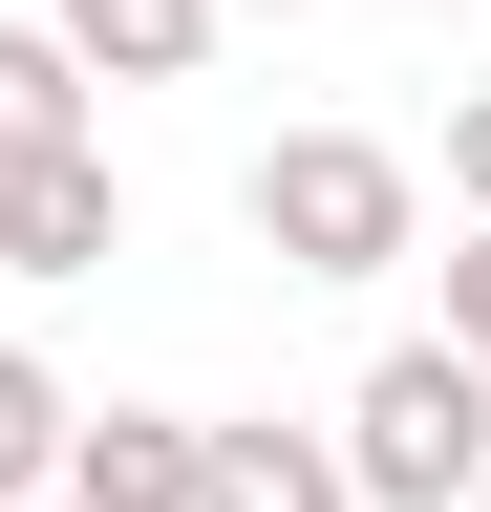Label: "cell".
Returning <instances> with one entry per match:
<instances>
[{"label":"cell","instance_id":"cell-11","mask_svg":"<svg viewBox=\"0 0 491 512\" xmlns=\"http://www.w3.org/2000/svg\"><path fill=\"white\" fill-rule=\"evenodd\" d=\"M257 22H321V0H257Z\"/></svg>","mask_w":491,"mask_h":512},{"label":"cell","instance_id":"cell-9","mask_svg":"<svg viewBox=\"0 0 491 512\" xmlns=\"http://www.w3.org/2000/svg\"><path fill=\"white\" fill-rule=\"evenodd\" d=\"M449 342H470V363H491V214H470V235H449Z\"/></svg>","mask_w":491,"mask_h":512},{"label":"cell","instance_id":"cell-4","mask_svg":"<svg viewBox=\"0 0 491 512\" xmlns=\"http://www.w3.org/2000/svg\"><path fill=\"white\" fill-rule=\"evenodd\" d=\"M193 406H86L65 427V512H193Z\"/></svg>","mask_w":491,"mask_h":512},{"label":"cell","instance_id":"cell-6","mask_svg":"<svg viewBox=\"0 0 491 512\" xmlns=\"http://www.w3.org/2000/svg\"><path fill=\"white\" fill-rule=\"evenodd\" d=\"M193 512H363V491H342V427H278V406L214 427V448H193Z\"/></svg>","mask_w":491,"mask_h":512},{"label":"cell","instance_id":"cell-7","mask_svg":"<svg viewBox=\"0 0 491 512\" xmlns=\"http://www.w3.org/2000/svg\"><path fill=\"white\" fill-rule=\"evenodd\" d=\"M22 150H86V64L43 22H0V171H22Z\"/></svg>","mask_w":491,"mask_h":512},{"label":"cell","instance_id":"cell-12","mask_svg":"<svg viewBox=\"0 0 491 512\" xmlns=\"http://www.w3.org/2000/svg\"><path fill=\"white\" fill-rule=\"evenodd\" d=\"M43 512H65V491H43Z\"/></svg>","mask_w":491,"mask_h":512},{"label":"cell","instance_id":"cell-13","mask_svg":"<svg viewBox=\"0 0 491 512\" xmlns=\"http://www.w3.org/2000/svg\"><path fill=\"white\" fill-rule=\"evenodd\" d=\"M470 512H491V491H470Z\"/></svg>","mask_w":491,"mask_h":512},{"label":"cell","instance_id":"cell-5","mask_svg":"<svg viewBox=\"0 0 491 512\" xmlns=\"http://www.w3.org/2000/svg\"><path fill=\"white\" fill-rule=\"evenodd\" d=\"M214 22H235V0H43V43H65L86 86H193Z\"/></svg>","mask_w":491,"mask_h":512},{"label":"cell","instance_id":"cell-10","mask_svg":"<svg viewBox=\"0 0 491 512\" xmlns=\"http://www.w3.org/2000/svg\"><path fill=\"white\" fill-rule=\"evenodd\" d=\"M449 192L491 214V86H449Z\"/></svg>","mask_w":491,"mask_h":512},{"label":"cell","instance_id":"cell-3","mask_svg":"<svg viewBox=\"0 0 491 512\" xmlns=\"http://www.w3.org/2000/svg\"><path fill=\"white\" fill-rule=\"evenodd\" d=\"M107 256H129V171H107V128L0 171V278H107Z\"/></svg>","mask_w":491,"mask_h":512},{"label":"cell","instance_id":"cell-2","mask_svg":"<svg viewBox=\"0 0 491 512\" xmlns=\"http://www.w3.org/2000/svg\"><path fill=\"white\" fill-rule=\"evenodd\" d=\"M342 491L363 512H470L491 491V363L470 342H385L342 384Z\"/></svg>","mask_w":491,"mask_h":512},{"label":"cell","instance_id":"cell-1","mask_svg":"<svg viewBox=\"0 0 491 512\" xmlns=\"http://www.w3.org/2000/svg\"><path fill=\"white\" fill-rule=\"evenodd\" d=\"M235 214H257L278 278H385V256H427V171L385 128H278V150L235 171Z\"/></svg>","mask_w":491,"mask_h":512},{"label":"cell","instance_id":"cell-8","mask_svg":"<svg viewBox=\"0 0 491 512\" xmlns=\"http://www.w3.org/2000/svg\"><path fill=\"white\" fill-rule=\"evenodd\" d=\"M65 427H86V406H65L22 342H0V512H43V491H65Z\"/></svg>","mask_w":491,"mask_h":512}]
</instances>
